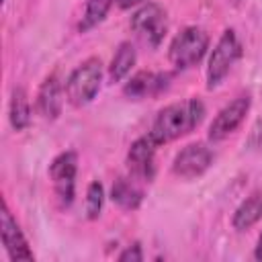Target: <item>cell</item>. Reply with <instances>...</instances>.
Returning a JSON list of instances; mask_svg holds the SVG:
<instances>
[{"instance_id": "8992f818", "label": "cell", "mask_w": 262, "mask_h": 262, "mask_svg": "<svg viewBox=\"0 0 262 262\" xmlns=\"http://www.w3.org/2000/svg\"><path fill=\"white\" fill-rule=\"evenodd\" d=\"M76 172H78V156L76 151H63L53 158L49 166V178L55 190V196L61 207H70L76 194Z\"/></svg>"}, {"instance_id": "5bb4252c", "label": "cell", "mask_w": 262, "mask_h": 262, "mask_svg": "<svg viewBox=\"0 0 262 262\" xmlns=\"http://www.w3.org/2000/svg\"><path fill=\"white\" fill-rule=\"evenodd\" d=\"M111 199L125 211H135L141 201H143V192L141 188L135 184V180L131 178H117L113 188H111Z\"/></svg>"}, {"instance_id": "7a4b0ae2", "label": "cell", "mask_w": 262, "mask_h": 262, "mask_svg": "<svg viewBox=\"0 0 262 262\" xmlns=\"http://www.w3.org/2000/svg\"><path fill=\"white\" fill-rule=\"evenodd\" d=\"M209 49V35L201 27L182 29L170 43L168 59L176 70H188L196 66Z\"/></svg>"}, {"instance_id": "7c38bea8", "label": "cell", "mask_w": 262, "mask_h": 262, "mask_svg": "<svg viewBox=\"0 0 262 262\" xmlns=\"http://www.w3.org/2000/svg\"><path fill=\"white\" fill-rule=\"evenodd\" d=\"M63 104V88L55 74L47 76L37 92V111L43 119H55L61 113Z\"/></svg>"}, {"instance_id": "6da1fadb", "label": "cell", "mask_w": 262, "mask_h": 262, "mask_svg": "<svg viewBox=\"0 0 262 262\" xmlns=\"http://www.w3.org/2000/svg\"><path fill=\"white\" fill-rule=\"evenodd\" d=\"M203 117H205V104L199 98H186L180 102H172L156 115L147 135L158 145L170 143L178 137L188 135L194 127H199Z\"/></svg>"}, {"instance_id": "277c9868", "label": "cell", "mask_w": 262, "mask_h": 262, "mask_svg": "<svg viewBox=\"0 0 262 262\" xmlns=\"http://www.w3.org/2000/svg\"><path fill=\"white\" fill-rule=\"evenodd\" d=\"M242 55V43L235 35L233 29H225L223 35L219 37L217 45L211 51L209 57V66H207V86L215 88L221 84V80L229 74V70L233 68V63L239 59Z\"/></svg>"}, {"instance_id": "2e32d148", "label": "cell", "mask_w": 262, "mask_h": 262, "mask_svg": "<svg viewBox=\"0 0 262 262\" xmlns=\"http://www.w3.org/2000/svg\"><path fill=\"white\" fill-rule=\"evenodd\" d=\"M8 119L10 125L16 131H23L29 123H31V104H29V96L25 92V88H14L10 94V104H8Z\"/></svg>"}, {"instance_id": "52a82bcc", "label": "cell", "mask_w": 262, "mask_h": 262, "mask_svg": "<svg viewBox=\"0 0 262 262\" xmlns=\"http://www.w3.org/2000/svg\"><path fill=\"white\" fill-rule=\"evenodd\" d=\"M250 94H239L231 102H227L211 121L209 125V139L211 141H221L229 137L248 117L250 113Z\"/></svg>"}, {"instance_id": "9c48e42d", "label": "cell", "mask_w": 262, "mask_h": 262, "mask_svg": "<svg viewBox=\"0 0 262 262\" xmlns=\"http://www.w3.org/2000/svg\"><path fill=\"white\" fill-rule=\"evenodd\" d=\"M156 149H158V143L147 133L137 137L131 143L127 151V166L133 178L149 182L156 176Z\"/></svg>"}, {"instance_id": "ffe728a7", "label": "cell", "mask_w": 262, "mask_h": 262, "mask_svg": "<svg viewBox=\"0 0 262 262\" xmlns=\"http://www.w3.org/2000/svg\"><path fill=\"white\" fill-rule=\"evenodd\" d=\"M139 2H143V0H115V4H117L119 8H129V6H135V4H139Z\"/></svg>"}, {"instance_id": "e0dca14e", "label": "cell", "mask_w": 262, "mask_h": 262, "mask_svg": "<svg viewBox=\"0 0 262 262\" xmlns=\"http://www.w3.org/2000/svg\"><path fill=\"white\" fill-rule=\"evenodd\" d=\"M113 4H115V0H86L84 14H82V20H80L78 29L82 33H86V31L94 29L96 25H100Z\"/></svg>"}, {"instance_id": "5b68a950", "label": "cell", "mask_w": 262, "mask_h": 262, "mask_svg": "<svg viewBox=\"0 0 262 262\" xmlns=\"http://www.w3.org/2000/svg\"><path fill=\"white\" fill-rule=\"evenodd\" d=\"M131 29L141 41H145L151 47H158L168 31L166 10L156 2L141 4L131 16Z\"/></svg>"}, {"instance_id": "30bf717a", "label": "cell", "mask_w": 262, "mask_h": 262, "mask_svg": "<svg viewBox=\"0 0 262 262\" xmlns=\"http://www.w3.org/2000/svg\"><path fill=\"white\" fill-rule=\"evenodd\" d=\"M0 233H2V246L6 248L10 260H35L29 242L20 225L12 217L6 201H2V211H0Z\"/></svg>"}, {"instance_id": "7402d4cb", "label": "cell", "mask_w": 262, "mask_h": 262, "mask_svg": "<svg viewBox=\"0 0 262 262\" xmlns=\"http://www.w3.org/2000/svg\"><path fill=\"white\" fill-rule=\"evenodd\" d=\"M2 2H4V0H2Z\"/></svg>"}, {"instance_id": "3957f363", "label": "cell", "mask_w": 262, "mask_h": 262, "mask_svg": "<svg viewBox=\"0 0 262 262\" xmlns=\"http://www.w3.org/2000/svg\"><path fill=\"white\" fill-rule=\"evenodd\" d=\"M102 82V63L98 57L84 59L66 80V96L74 106L92 102Z\"/></svg>"}, {"instance_id": "d6986e66", "label": "cell", "mask_w": 262, "mask_h": 262, "mask_svg": "<svg viewBox=\"0 0 262 262\" xmlns=\"http://www.w3.org/2000/svg\"><path fill=\"white\" fill-rule=\"evenodd\" d=\"M119 260L121 262H139L143 260V252H141V246L139 244H133V246H127L121 254H119Z\"/></svg>"}, {"instance_id": "ac0fdd59", "label": "cell", "mask_w": 262, "mask_h": 262, "mask_svg": "<svg viewBox=\"0 0 262 262\" xmlns=\"http://www.w3.org/2000/svg\"><path fill=\"white\" fill-rule=\"evenodd\" d=\"M102 203H104L102 184L98 180H94L88 184V190H86V215H88V219H96L100 215Z\"/></svg>"}, {"instance_id": "9a60e30c", "label": "cell", "mask_w": 262, "mask_h": 262, "mask_svg": "<svg viewBox=\"0 0 262 262\" xmlns=\"http://www.w3.org/2000/svg\"><path fill=\"white\" fill-rule=\"evenodd\" d=\"M135 59H137V53H135L133 43H129V41L119 43V47H117V51L111 59V66H108L111 82H121L131 72V68L135 66Z\"/></svg>"}, {"instance_id": "4fadbf2b", "label": "cell", "mask_w": 262, "mask_h": 262, "mask_svg": "<svg viewBox=\"0 0 262 262\" xmlns=\"http://www.w3.org/2000/svg\"><path fill=\"white\" fill-rule=\"evenodd\" d=\"M260 219H262V192L256 190L246 201H242V205L233 213L231 223L237 231H246L252 225H256Z\"/></svg>"}, {"instance_id": "44dd1931", "label": "cell", "mask_w": 262, "mask_h": 262, "mask_svg": "<svg viewBox=\"0 0 262 262\" xmlns=\"http://www.w3.org/2000/svg\"><path fill=\"white\" fill-rule=\"evenodd\" d=\"M254 258L262 262V233H260V237H258V244H256V250H254Z\"/></svg>"}, {"instance_id": "8fae6325", "label": "cell", "mask_w": 262, "mask_h": 262, "mask_svg": "<svg viewBox=\"0 0 262 262\" xmlns=\"http://www.w3.org/2000/svg\"><path fill=\"white\" fill-rule=\"evenodd\" d=\"M170 80V74L164 72H137L123 88V92L129 98H147L156 96L162 90H166Z\"/></svg>"}, {"instance_id": "ba28073f", "label": "cell", "mask_w": 262, "mask_h": 262, "mask_svg": "<svg viewBox=\"0 0 262 262\" xmlns=\"http://www.w3.org/2000/svg\"><path fill=\"white\" fill-rule=\"evenodd\" d=\"M213 164V151L196 141V143H188L186 147H182L176 156H174V162H172V172L180 178H199L203 176Z\"/></svg>"}]
</instances>
